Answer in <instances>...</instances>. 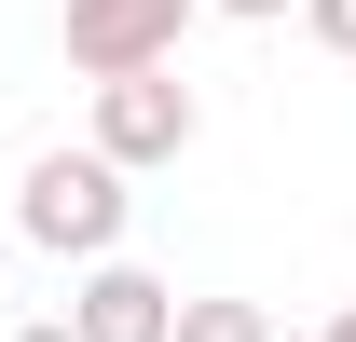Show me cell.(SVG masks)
Segmentation results:
<instances>
[{
	"label": "cell",
	"instance_id": "obj_3",
	"mask_svg": "<svg viewBox=\"0 0 356 342\" xmlns=\"http://www.w3.org/2000/svg\"><path fill=\"white\" fill-rule=\"evenodd\" d=\"M192 14L206 0H69V69L83 83H137V69H178V42H192Z\"/></svg>",
	"mask_w": 356,
	"mask_h": 342
},
{
	"label": "cell",
	"instance_id": "obj_7",
	"mask_svg": "<svg viewBox=\"0 0 356 342\" xmlns=\"http://www.w3.org/2000/svg\"><path fill=\"white\" fill-rule=\"evenodd\" d=\"M206 14H233V28H274V14H302V0H206Z\"/></svg>",
	"mask_w": 356,
	"mask_h": 342
},
{
	"label": "cell",
	"instance_id": "obj_1",
	"mask_svg": "<svg viewBox=\"0 0 356 342\" xmlns=\"http://www.w3.org/2000/svg\"><path fill=\"white\" fill-rule=\"evenodd\" d=\"M124 219H137V192H124V165H96V151H42V165L14 178V233L28 247H55V260H124Z\"/></svg>",
	"mask_w": 356,
	"mask_h": 342
},
{
	"label": "cell",
	"instance_id": "obj_9",
	"mask_svg": "<svg viewBox=\"0 0 356 342\" xmlns=\"http://www.w3.org/2000/svg\"><path fill=\"white\" fill-rule=\"evenodd\" d=\"M329 342H356V315H329Z\"/></svg>",
	"mask_w": 356,
	"mask_h": 342
},
{
	"label": "cell",
	"instance_id": "obj_6",
	"mask_svg": "<svg viewBox=\"0 0 356 342\" xmlns=\"http://www.w3.org/2000/svg\"><path fill=\"white\" fill-rule=\"evenodd\" d=\"M302 28H315L329 55H356V0H302Z\"/></svg>",
	"mask_w": 356,
	"mask_h": 342
},
{
	"label": "cell",
	"instance_id": "obj_4",
	"mask_svg": "<svg viewBox=\"0 0 356 342\" xmlns=\"http://www.w3.org/2000/svg\"><path fill=\"white\" fill-rule=\"evenodd\" d=\"M69 329H83V342H178V288L137 274V260H96L83 301H69Z\"/></svg>",
	"mask_w": 356,
	"mask_h": 342
},
{
	"label": "cell",
	"instance_id": "obj_8",
	"mask_svg": "<svg viewBox=\"0 0 356 342\" xmlns=\"http://www.w3.org/2000/svg\"><path fill=\"white\" fill-rule=\"evenodd\" d=\"M14 342H83V329H69V315H42V329H14Z\"/></svg>",
	"mask_w": 356,
	"mask_h": 342
},
{
	"label": "cell",
	"instance_id": "obj_2",
	"mask_svg": "<svg viewBox=\"0 0 356 342\" xmlns=\"http://www.w3.org/2000/svg\"><path fill=\"white\" fill-rule=\"evenodd\" d=\"M206 137V96L178 83V69H137V83H96V165H124V178H151V165H178Z\"/></svg>",
	"mask_w": 356,
	"mask_h": 342
},
{
	"label": "cell",
	"instance_id": "obj_5",
	"mask_svg": "<svg viewBox=\"0 0 356 342\" xmlns=\"http://www.w3.org/2000/svg\"><path fill=\"white\" fill-rule=\"evenodd\" d=\"M178 342H274L261 301H178Z\"/></svg>",
	"mask_w": 356,
	"mask_h": 342
}]
</instances>
